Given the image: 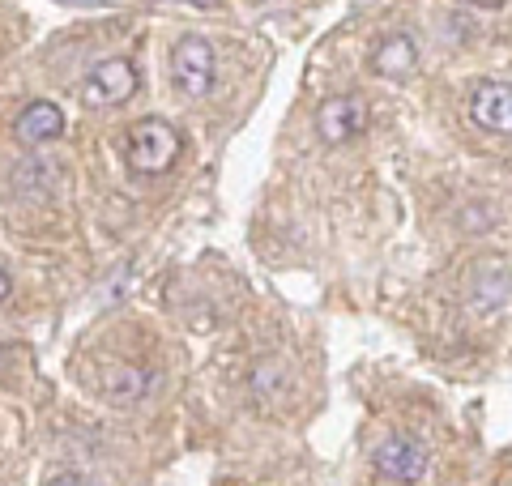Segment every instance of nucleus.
Listing matches in <instances>:
<instances>
[{
	"label": "nucleus",
	"instance_id": "9",
	"mask_svg": "<svg viewBox=\"0 0 512 486\" xmlns=\"http://www.w3.org/2000/svg\"><path fill=\"white\" fill-rule=\"evenodd\" d=\"M154 376L146 367H111L107 371V397L111 401H141L150 393Z\"/></svg>",
	"mask_w": 512,
	"mask_h": 486
},
{
	"label": "nucleus",
	"instance_id": "6",
	"mask_svg": "<svg viewBox=\"0 0 512 486\" xmlns=\"http://www.w3.org/2000/svg\"><path fill=\"white\" fill-rule=\"evenodd\" d=\"M470 120L483 128V133H512V86L504 81H483L470 99Z\"/></svg>",
	"mask_w": 512,
	"mask_h": 486
},
{
	"label": "nucleus",
	"instance_id": "5",
	"mask_svg": "<svg viewBox=\"0 0 512 486\" xmlns=\"http://www.w3.org/2000/svg\"><path fill=\"white\" fill-rule=\"evenodd\" d=\"M367 128V103L359 94H333L316 111V133L325 145H346Z\"/></svg>",
	"mask_w": 512,
	"mask_h": 486
},
{
	"label": "nucleus",
	"instance_id": "8",
	"mask_svg": "<svg viewBox=\"0 0 512 486\" xmlns=\"http://www.w3.org/2000/svg\"><path fill=\"white\" fill-rule=\"evenodd\" d=\"M414 64H419V52H414V43H410V35H389L384 39L376 52H372V69L380 73V77H410L414 73Z\"/></svg>",
	"mask_w": 512,
	"mask_h": 486
},
{
	"label": "nucleus",
	"instance_id": "11",
	"mask_svg": "<svg viewBox=\"0 0 512 486\" xmlns=\"http://www.w3.org/2000/svg\"><path fill=\"white\" fill-rule=\"evenodd\" d=\"M184 5H197V9H214L218 0H184Z\"/></svg>",
	"mask_w": 512,
	"mask_h": 486
},
{
	"label": "nucleus",
	"instance_id": "3",
	"mask_svg": "<svg viewBox=\"0 0 512 486\" xmlns=\"http://www.w3.org/2000/svg\"><path fill=\"white\" fill-rule=\"evenodd\" d=\"M137 94V69L124 56L99 60L82 81V103L86 107H120Z\"/></svg>",
	"mask_w": 512,
	"mask_h": 486
},
{
	"label": "nucleus",
	"instance_id": "12",
	"mask_svg": "<svg viewBox=\"0 0 512 486\" xmlns=\"http://www.w3.org/2000/svg\"><path fill=\"white\" fill-rule=\"evenodd\" d=\"M470 5H478V9H495V5H504V0H470Z\"/></svg>",
	"mask_w": 512,
	"mask_h": 486
},
{
	"label": "nucleus",
	"instance_id": "1",
	"mask_svg": "<svg viewBox=\"0 0 512 486\" xmlns=\"http://www.w3.org/2000/svg\"><path fill=\"white\" fill-rule=\"evenodd\" d=\"M180 158V133L167 120H137L124 137V162L137 175H163Z\"/></svg>",
	"mask_w": 512,
	"mask_h": 486
},
{
	"label": "nucleus",
	"instance_id": "4",
	"mask_svg": "<svg viewBox=\"0 0 512 486\" xmlns=\"http://www.w3.org/2000/svg\"><path fill=\"white\" fill-rule=\"evenodd\" d=\"M372 465H376L380 482H423L431 474V457L414 435H393V440H384L376 448Z\"/></svg>",
	"mask_w": 512,
	"mask_h": 486
},
{
	"label": "nucleus",
	"instance_id": "2",
	"mask_svg": "<svg viewBox=\"0 0 512 486\" xmlns=\"http://www.w3.org/2000/svg\"><path fill=\"white\" fill-rule=\"evenodd\" d=\"M171 81L188 99H205L214 90V47L197 35L180 39L171 52Z\"/></svg>",
	"mask_w": 512,
	"mask_h": 486
},
{
	"label": "nucleus",
	"instance_id": "10",
	"mask_svg": "<svg viewBox=\"0 0 512 486\" xmlns=\"http://www.w3.org/2000/svg\"><path fill=\"white\" fill-rule=\"evenodd\" d=\"M9 290H13V282L5 278V273H0V303H5V299H9Z\"/></svg>",
	"mask_w": 512,
	"mask_h": 486
},
{
	"label": "nucleus",
	"instance_id": "7",
	"mask_svg": "<svg viewBox=\"0 0 512 486\" xmlns=\"http://www.w3.org/2000/svg\"><path fill=\"white\" fill-rule=\"evenodd\" d=\"M64 133V111L56 103H30L22 107V116H18V137L26 145H43V141H56Z\"/></svg>",
	"mask_w": 512,
	"mask_h": 486
}]
</instances>
